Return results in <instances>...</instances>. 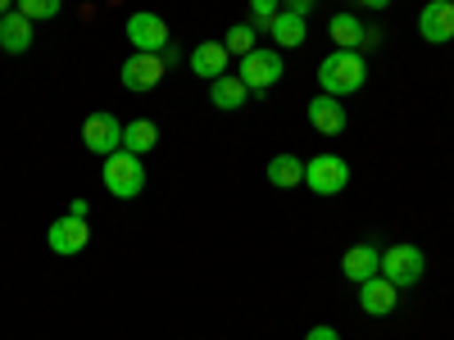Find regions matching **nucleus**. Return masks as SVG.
<instances>
[{"mask_svg":"<svg viewBox=\"0 0 454 340\" xmlns=\"http://www.w3.org/2000/svg\"><path fill=\"white\" fill-rule=\"evenodd\" d=\"M368 82V64L359 50H332L327 59H318V87L323 96H355Z\"/></svg>","mask_w":454,"mask_h":340,"instance_id":"nucleus-1","label":"nucleus"},{"mask_svg":"<svg viewBox=\"0 0 454 340\" xmlns=\"http://www.w3.org/2000/svg\"><path fill=\"white\" fill-rule=\"evenodd\" d=\"M100 182L114 200H137L145 191V168H141V155H128V150H114L100 168Z\"/></svg>","mask_w":454,"mask_h":340,"instance_id":"nucleus-2","label":"nucleus"},{"mask_svg":"<svg viewBox=\"0 0 454 340\" xmlns=\"http://www.w3.org/2000/svg\"><path fill=\"white\" fill-rule=\"evenodd\" d=\"M423 273H427V254L419 245H387L382 250V277L391 286H400V290L404 286H419Z\"/></svg>","mask_w":454,"mask_h":340,"instance_id":"nucleus-3","label":"nucleus"},{"mask_svg":"<svg viewBox=\"0 0 454 340\" xmlns=\"http://www.w3.org/2000/svg\"><path fill=\"white\" fill-rule=\"evenodd\" d=\"M164 73H168L164 55H145V50H132V55L119 64V82H123V91H132V96H145V91H155V87L164 82Z\"/></svg>","mask_w":454,"mask_h":340,"instance_id":"nucleus-4","label":"nucleus"},{"mask_svg":"<svg viewBox=\"0 0 454 340\" xmlns=\"http://www.w3.org/2000/svg\"><path fill=\"white\" fill-rule=\"evenodd\" d=\"M82 150H91V155H100V159H109L114 150H123V123H119V113H109V109L87 113V123H82Z\"/></svg>","mask_w":454,"mask_h":340,"instance_id":"nucleus-5","label":"nucleus"},{"mask_svg":"<svg viewBox=\"0 0 454 340\" xmlns=\"http://www.w3.org/2000/svg\"><path fill=\"white\" fill-rule=\"evenodd\" d=\"M282 73H286V59H282V50H250V55H241V68H237V78L250 87V91H269V87H278L282 82Z\"/></svg>","mask_w":454,"mask_h":340,"instance_id":"nucleus-6","label":"nucleus"},{"mask_svg":"<svg viewBox=\"0 0 454 340\" xmlns=\"http://www.w3.org/2000/svg\"><path fill=\"white\" fill-rule=\"evenodd\" d=\"M305 186L314 196H340L350 186V164L336 159V155H314L305 164Z\"/></svg>","mask_w":454,"mask_h":340,"instance_id":"nucleus-7","label":"nucleus"},{"mask_svg":"<svg viewBox=\"0 0 454 340\" xmlns=\"http://www.w3.org/2000/svg\"><path fill=\"white\" fill-rule=\"evenodd\" d=\"M46 245L59 254V259H73V254H82L87 245H91V227H87V218H73V213H64V218H55L51 227H46Z\"/></svg>","mask_w":454,"mask_h":340,"instance_id":"nucleus-8","label":"nucleus"},{"mask_svg":"<svg viewBox=\"0 0 454 340\" xmlns=\"http://www.w3.org/2000/svg\"><path fill=\"white\" fill-rule=\"evenodd\" d=\"M128 42H132V50H145V55H164V46L173 42V36H168V23L160 19V14H132L128 19Z\"/></svg>","mask_w":454,"mask_h":340,"instance_id":"nucleus-9","label":"nucleus"},{"mask_svg":"<svg viewBox=\"0 0 454 340\" xmlns=\"http://www.w3.org/2000/svg\"><path fill=\"white\" fill-rule=\"evenodd\" d=\"M327 36H332V46H336V50H359V55H364L368 46H377V32L364 27L359 14H332Z\"/></svg>","mask_w":454,"mask_h":340,"instance_id":"nucleus-10","label":"nucleus"},{"mask_svg":"<svg viewBox=\"0 0 454 340\" xmlns=\"http://www.w3.org/2000/svg\"><path fill=\"white\" fill-rule=\"evenodd\" d=\"M419 36L432 42V46L454 42V5H450V0H427L423 14H419Z\"/></svg>","mask_w":454,"mask_h":340,"instance_id":"nucleus-11","label":"nucleus"},{"mask_svg":"<svg viewBox=\"0 0 454 340\" xmlns=\"http://www.w3.org/2000/svg\"><path fill=\"white\" fill-rule=\"evenodd\" d=\"M395 305H400V286H391L382 273L359 282V309L368 318H387V313H395Z\"/></svg>","mask_w":454,"mask_h":340,"instance_id":"nucleus-12","label":"nucleus"},{"mask_svg":"<svg viewBox=\"0 0 454 340\" xmlns=\"http://www.w3.org/2000/svg\"><path fill=\"white\" fill-rule=\"evenodd\" d=\"M305 119H309V128L314 132H323V136H340L346 132V104H340L336 96H314L309 104H305Z\"/></svg>","mask_w":454,"mask_h":340,"instance_id":"nucleus-13","label":"nucleus"},{"mask_svg":"<svg viewBox=\"0 0 454 340\" xmlns=\"http://www.w3.org/2000/svg\"><path fill=\"white\" fill-rule=\"evenodd\" d=\"M340 273H346L350 282H368V277H377V273H382V250H377L372 241H368V245H350L346 259H340Z\"/></svg>","mask_w":454,"mask_h":340,"instance_id":"nucleus-14","label":"nucleus"},{"mask_svg":"<svg viewBox=\"0 0 454 340\" xmlns=\"http://www.w3.org/2000/svg\"><path fill=\"white\" fill-rule=\"evenodd\" d=\"M246 100H250V87L237 78V73H223V78H214V82H209V104H214V109H223V113L246 109Z\"/></svg>","mask_w":454,"mask_h":340,"instance_id":"nucleus-15","label":"nucleus"},{"mask_svg":"<svg viewBox=\"0 0 454 340\" xmlns=\"http://www.w3.org/2000/svg\"><path fill=\"white\" fill-rule=\"evenodd\" d=\"M0 50H5V55L32 50V19H23L19 10L0 14Z\"/></svg>","mask_w":454,"mask_h":340,"instance_id":"nucleus-16","label":"nucleus"},{"mask_svg":"<svg viewBox=\"0 0 454 340\" xmlns=\"http://www.w3.org/2000/svg\"><path fill=\"white\" fill-rule=\"evenodd\" d=\"M227 59H232V55H227L223 42H200L192 50V73H196V78H205V82H214V78H223V73H227Z\"/></svg>","mask_w":454,"mask_h":340,"instance_id":"nucleus-17","label":"nucleus"},{"mask_svg":"<svg viewBox=\"0 0 454 340\" xmlns=\"http://www.w3.org/2000/svg\"><path fill=\"white\" fill-rule=\"evenodd\" d=\"M269 36L278 42V50H295V46H305V36H309V27H305V19L300 14H291V10H282L273 23H269Z\"/></svg>","mask_w":454,"mask_h":340,"instance_id":"nucleus-18","label":"nucleus"},{"mask_svg":"<svg viewBox=\"0 0 454 340\" xmlns=\"http://www.w3.org/2000/svg\"><path fill=\"white\" fill-rule=\"evenodd\" d=\"M155 145H160V128L150 123V119L123 123V150H128V155H150Z\"/></svg>","mask_w":454,"mask_h":340,"instance_id":"nucleus-19","label":"nucleus"},{"mask_svg":"<svg viewBox=\"0 0 454 340\" xmlns=\"http://www.w3.org/2000/svg\"><path fill=\"white\" fill-rule=\"evenodd\" d=\"M263 173H269V182L278 186V191H291V186L305 182V164H300L295 155H273Z\"/></svg>","mask_w":454,"mask_h":340,"instance_id":"nucleus-20","label":"nucleus"},{"mask_svg":"<svg viewBox=\"0 0 454 340\" xmlns=\"http://www.w3.org/2000/svg\"><path fill=\"white\" fill-rule=\"evenodd\" d=\"M223 46H227V55H237V59H241V55H250V50L259 46V27H254V23H237V27H227V42H223Z\"/></svg>","mask_w":454,"mask_h":340,"instance_id":"nucleus-21","label":"nucleus"},{"mask_svg":"<svg viewBox=\"0 0 454 340\" xmlns=\"http://www.w3.org/2000/svg\"><path fill=\"white\" fill-rule=\"evenodd\" d=\"M14 10L23 19H32V23H46V19H55L64 10V0H14Z\"/></svg>","mask_w":454,"mask_h":340,"instance_id":"nucleus-22","label":"nucleus"},{"mask_svg":"<svg viewBox=\"0 0 454 340\" xmlns=\"http://www.w3.org/2000/svg\"><path fill=\"white\" fill-rule=\"evenodd\" d=\"M282 14V0H250V23L259 32H269V23Z\"/></svg>","mask_w":454,"mask_h":340,"instance_id":"nucleus-23","label":"nucleus"},{"mask_svg":"<svg viewBox=\"0 0 454 340\" xmlns=\"http://www.w3.org/2000/svg\"><path fill=\"white\" fill-rule=\"evenodd\" d=\"M314 5H318V0H282V10H291V14H300V19H309Z\"/></svg>","mask_w":454,"mask_h":340,"instance_id":"nucleus-24","label":"nucleus"},{"mask_svg":"<svg viewBox=\"0 0 454 340\" xmlns=\"http://www.w3.org/2000/svg\"><path fill=\"white\" fill-rule=\"evenodd\" d=\"M305 340H340V331H336V327H323V322H318V327H309V331H305Z\"/></svg>","mask_w":454,"mask_h":340,"instance_id":"nucleus-25","label":"nucleus"},{"mask_svg":"<svg viewBox=\"0 0 454 340\" xmlns=\"http://www.w3.org/2000/svg\"><path fill=\"white\" fill-rule=\"evenodd\" d=\"M177 59H182V50H177V46H173V42H168V46H164V64H168V68H173V64H177Z\"/></svg>","mask_w":454,"mask_h":340,"instance_id":"nucleus-26","label":"nucleus"},{"mask_svg":"<svg viewBox=\"0 0 454 340\" xmlns=\"http://www.w3.org/2000/svg\"><path fill=\"white\" fill-rule=\"evenodd\" d=\"M359 5H364V10H372V14H377V10H391V0H359Z\"/></svg>","mask_w":454,"mask_h":340,"instance_id":"nucleus-27","label":"nucleus"},{"mask_svg":"<svg viewBox=\"0 0 454 340\" xmlns=\"http://www.w3.org/2000/svg\"><path fill=\"white\" fill-rule=\"evenodd\" d=\"M87 209H91L87 200H73V205H68V213H73V218H87Z\"/></svg>","mask_w":454,"mask_h":340,"instance_id":"nucleus-28","label":"nucleus"},{"mask_svg":"<svg viewBox=\"0 0 454 340\" xmlns=\"http://www.w3.org/2000/svg\"><path fill=\"white\" fill-rule=\"evenodd\" d=\"M14 10V0H0V14H10Z\"/></svg>","mask_w":454,"mask_h":340,"instance_id":"nucleus-29","label":"nucleus"},{"mask_svg":"<svg viewBox=\"0 0 454 340\" xmlns=\"http://www.w3.org/2000/svg\"><path fill=\"white\" fill-rule=\"evenodd\" d=\"M450 5H454V0H450Z\"/></svg>","mask_w":454,"mask_h":340,"instance_id":"nucleus-30","label":"nucleus"}]
</instances>
